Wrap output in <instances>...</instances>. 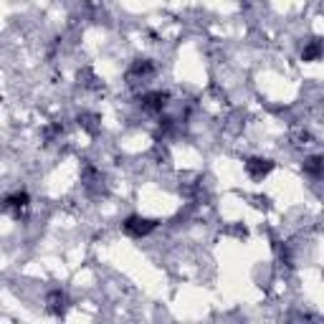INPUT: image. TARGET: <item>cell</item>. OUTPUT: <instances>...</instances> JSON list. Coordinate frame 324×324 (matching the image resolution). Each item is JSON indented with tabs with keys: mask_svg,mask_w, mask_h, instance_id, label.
Instances as JSON below:
<instances>
[{
	"mask_svg": "<svg viewBox=\"0 0 324 324\" xmlns=\"http://www.w3.org/2000/svg\"><path fill=\"white\" fill-rule=\"evenodd\" d=\"M155 228V221L150 218H142V215H132V218L124 221V231L134 238H140V236H147Z\"/></svg>",
	"mask_w": 324,
	"mask_h": 324,
	"instance_id": "1",
	"label": "cell"
},
{
	"mask_svg": "<svg viewBox=\"0 0 324 324\" xmlns=\"http://www.w3.org/2000/svg\"><path fill=\"white\" fill-rule=\"evenodd\" d=\"M268 170H271V162H268V160H251L248 162V172L253 175L256 180L263 178V175H268Z\"/></svg>",
	"mask_w": 324,
	"mask_h": 324,
	"instance_id": "2",
	"label": "cell"
},
{
	"mask_svg": "<svg viewBox=\"0 0 324 324\" xmlns=\"http://www.w3.org/2000/svg\"><path fill=\"white\" fill-rule=\"evenodd\" d=\"M304 167L312 172L314 178H319V175H322V160H319V157H312V160H306V162H304Z\"/></svg>",
	"mask_w": 324,
	"mask_h": 324,
	"instance_id": "3",
	"label": "cell"
},
{
	"mask_svg": "<svg viewBox=\"0 0 324 324\" xmlns=\"http://www.w3.org/2000/svg\"><path fill=\"white\" fill-rule=\"evenodd\" d=\"M304 59H319V43H317V40L304 51Z\"/></svg>",
	"mask_w": 324,
	"mask_h": 324,
	"instance_id": "4",
	"label": "cell"
}]
</instances>
